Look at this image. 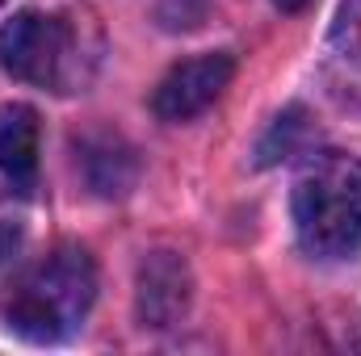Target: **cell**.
Wrapping results in <instances>:
<instances>
[{"instance_id": "obj_6", "label": "cell", "mask_w": 361, "mask_h": 356, "mask_svg": "<svg viewBox=\"0 0 361 356\" xmlns=\"http://www.w3.org/2000/svg\"><path fill=\"white\" fill-rule=\"evenodd\" d=\"M38 113L30 105H4L0 109V172L13 184H30L38 172Z\"/></svg>"}, {"instance_id": "obj_1", "label": "cell", "mask_w": 361, "mask_h": 356, "mask_svg": "<svg viewBox=\"0 0 361 356\" xmlns=\"http://www.w3.org/2000/svg\"><path fill=\"white\" fill-rule=\"evenodd\" d=\"M92 298H97L92 256L76 243H59L17 276L4 302V323L30 344H55L85 323Z\"/></svg>"}, {"instance_id": "obj_3", "label": "cell", "mask_w": 361, "mask_h": 356, "mask_svg": "<svg viewBox=\"0 0 361 356\" xmlns=\"http://www.w3.org/2000/svg\"><path fill=\"white\" fill-rule=\"evenodd\" d=\"M80 42L68 17L25 8L0 30V68L34 89L68 92L80 76Z\"/></svg>"}, {"instance_id": "obj_8", "label": "cell", "mask_w": 361, "mask_h": 356, "mask_svg": "<svg viewBox=\"0 0 361 356\" xmlns=\"http://www.w3.org/2000/svg\"><path fill=\"white\" fill-rule=\"evenodd\" d=\"M302 109H286L277 122L269 126V134L261 139V147H257V160L261 164H277L281 155H290L294 151V143H298V134H302Z\"/></svg>"}, {"instance_id": "obj_5", "label": "cell", "mask_w": 361, "mask_h": 356, "mask_svg": "<svg viewBox=\"0 0 361 356\" xmlns=\"http://www.w3.org/2000/svg\"><path fill=\"white\" fill-rule=\"evenodd\" d=\"M193 276L177 252H147L135 272V310L143 327H173L189 314Z\"/></svg>"}, {"instance_id": "obj_4", "label": "cell", "mask_w": 361, "mask_h": 356, "mask_svg": "<svg viewBox=\"0 0 361 356\" xmlns=\"http://www.w3.org/2000/svg\"><path fill=\"white\" fill-rule=\"evenodd\" d=\"M235 76V59L227 51H206L193 59H180L164 72V80L152 92V113L160 122H193L197 113H206L223 89Z\"/></svg>"}, {"instance_id": "obj_2", "label": "cell", "mask_w": 361, "mask_h": 356, "mask_svg": "<svg viewBox=\"0 0 361 356\" xmlns=\"http://www.w3.org/2000/svg\"><path fill=\"white\" fill-rule=\"evenodd\" d=\"M294 235L302 252L341 260L361 248V160L349 151H319L294 180Z\"/></svg>"}, {"instance_id": "obj_9", "label": "cell", "mask_w": 361, "mask_h": 356, "mask_svg": "<svg viewBox=\"0 0 361 356\" xmlns=\"http://www.w3.org/2000/svg\"><path fill=\"white\" fill-rule=\"evenodd\" d=\"M332 42L361 63V0H345L341 13H336V25H332Z\"/></svg>"}, {"instance_id": "obj_10", "label": "cell", "mask_w": 361, "mask_h": 356, "mask_svg": "<svg viewBox=\"0 0 361 356\" xmlns=\"http://www.w3.org/2000/svg\"><path fill=\"white\" fill-rule=\"evenodd\" d=\"M273 4H277L281 13H298V8H307L311 0H273Z\"/></svg>"}, {"instance_id": "obj_7", "label": "cell", "mask_w": 361, "mask_h": 356, "mask_svg": "<svg viewBox=\"0 0 361 356\" xmlns=\"http://www.w3.org/2000/svg\"><path fill=\"white\" fill-rule=\"evenodd\" d=\"M97 168H105V172L92 180V189L105 193V197H114V193H126L130 189V180H135V155L118 139L85 143V177H92Z\"/></svg>"}]
</instances>
